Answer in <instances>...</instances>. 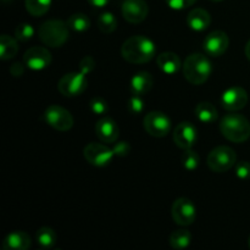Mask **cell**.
Returning a JSON list of instances; mask_svg holds the SVG:
<instances>
[{
	"mask_svg": "<svg viewBox=\"0 0 250 250\" xmlns=\"http://www.w3.org/2000/svg\"><path fill=\"white\" fill-rule=\"evenodd\" d=\"M112 150H114L115 155L117 156H126L128 155L129 151H131V146L127 142H117V143L114 144L112 146Z\"/></svg>",
	"mask_w": 250,
	"mask_h": 250,
	"instance_id": "obj_34",
	"label": "cell"
},
{
	"mask_svg": "<svg viewBox=\"0 0 250 250\" xmlns=\"http://www.w3.org/2000/svg\"><path fill=\"white\" fill-rule=\"evenodd\" d=\"M210 1H221V0H210Z\"/></svg>",
	"mask_w": 250,
	"mask_h": 250,
	"instance_id": "obj_39",
	"label": "cell"
},
{
	"mask_svg": "<svg viewBox=\"0 0 250 250\" xmlns=\"http://www.w3.org/2000/svg\"><path fill=\"white\" fill-rule=\"evenodd\" d=\"M23 62L33 71H41L48 67L51 62V54L43 46L29 48L23 55Z\"/></svg>",
	"mask_w": 250,
	"mask_h": 250,
	"instance_id": "obj_11",
	"label": "cell"
},
{
	"mask_svg": "<svg viewBox=\"0 0 250 250\" xmlns=\"http://www.w3.org/2000/svg\"><path fill=\"white\" fill-rule=\"evenodd\" d=\"M10 72H11V75L15 76V77L22 76L24 72V66L20 62H15L14 65H11V67H10Z\"/></svg>",
	"mask_w": 250,
	"mask_h": 250,
	"instance_id": "obj_35",
	"label": "cell"
},
{
	"mask_svg": "<svg viewBox=\"0 0 250 250\" xmlns=\"http://www.w3.org/2000/svg\"><path fill=\"white\" fill-rule=\"evenodd\" d=\"M98 27L100 31L105 34L112 33L117 27V20L114 16V14L106 11L103 12L99 17H98Z\"/></svg>",
	"mask_w": 250,
	"mask_h": 250,
	"instance_id": "obj_26",
	"label": "cell"
},
{
	"mask_svg": "<svg viewBox=\"0 0 250 250\" xmlns=\"http://www.w3.org/2000/svg\"><path fill=\"white\" fill-rule=\"evenodd\" d=\"M222 136L234 143H243L250 137V122L247 117L239 114H229L220 122Z\"/></svg>",
	"mask_w": 250,
	"mask_h": 250,
	"instance_id": "obj_3",
	"label": "cell"
},
{
	"mask_svg": "<svg viewBox=\"0 0 250 250\" xmlns=\"http://www.w3.org/2000/svg\"><path fill=\"white\" fill-rule=\"evenodd\" d=\"M31 247V237L23 231H14L2 241L5 250H27Z\"/></svg>",
	"mask_w": 250,
	"mask_h": 250,
	"instance_id": "obj_19",
	"label": "cell"
},
{
	"mask_svg": "<svg viewBox=\"0 0 250 250\" xmlns=\"http://www.w3.org/2000/svg\"><path fill=\"white\" fill-rule=\"evenodd\" d=\"M211 72V62L208 59V56L200 53L190 54L183 63V75L190 84H203L209 80Z\"/></svg>",
	"mask_w": 250,
	"mask_h": 250,
	"instance_id": "obj_2",
	"label": "cell"
},
{
	"mask_svg": "<svg viewBox=\"0 0 250 250\" xmlns=\"http://www.w3.org/2000/svg\"><path fill=\"white\" fill-rule=\"evenodd\" d=\"M200 158L195 151H193L192 149H187L185 150L182 155V165L186 170L188 171H194L197 170L198 166H199Z\"/></svg>",
	"mask_w": 250,
	"mask_h": 250,
	"instance_id": "obj_28",
	"label": "cell"
},
{
	"mask_svg": "<svg viewBox=\"0 0 250 250\" xmlns=\"http://www.w3.org/2000/svg\"><path fill=\"white\" fill-rule=\"evenodd\" d=\"M67 24L71 29L76 32H85L89 29L90 21L84 14H73L68 17Z\"/></svg>",
	"mask_w": 250,
	"mask_h": 250,
	"instance_id": "obj_27",
	"label": "cell"
},
{
	"mask_svg": "<svg viewBox=\"0 0 250 250\" xmlns=\"http://www.w3.org/2000/svg\"><path fill=\"white\" fill-rule=\"evenodd\" d=\"M89 109L93 114L102 116V115H105L109 111V105H107V103L103 98L95 97L90 100Z\"/></svg>",
	"mask_w": 250,
	"mask_h": 250,
	"instance_id": "obj_31",
	"label": "cell"
},
{
	"mask_svg": "<svg viewBox=\"0 0 250 250\" xmlns=\"http://www.w3.org/2000/svg\"><path fill=\"white\" fill-rule=\"evenodd\" d=\"M221 103L227 111H238L248 104V93L242 87H231L222 93Z\"/></svg>",
	"mask_w": 250,
	"mask_h": 250,
	"instance_id": "obj_12",
	"label": "cell"
},
{
	"mask_svg": "<svg viewBox=\"0 0 250 250\" xmlns=\"http://www.w3.org/2000/svg\"><path fill=\"white\" fill-rule=\"evenodd\" d=\"M173 142L178 148L192 149L197 142V128L190 122H181L173 132Z\"/></svg>",
	"mask_w": 250,
	"mask_h": 250,
	"instance_id": "obj_14",
	"label": "cell"
},
{
	"mask_svg": "<svg viewBox=\"0 0 250 250\" xmlns=\"http://www.w3.org/2000/svg\"><path fill=\"white\" fill-rule=\"evenodd\" d=\"M87 1L94 7H104L109 4L110 0H87Z\"/></svg>",
	"mask_w": 250,
	"mask_h": 250,
	"instance_id": "obj_36",
	"label": "cell"
},
{
	"mask_svg": "<svg viewBox=\"0 0 250 250\" xmlns=\"http://www.w3.org/2000/svg\"><path fill=\"white\" fill-rule=\"evenodd\" d=\"M229 45V37L222 31H214L204 39V50L210 56H221Z\"/></svg>",
	"mask_w": 250,
	"mask_h": 250,
	"instance_id": "obj_15",
	"label": "cell"
},
{
	"mask_svg": "<svg viewBox=\"0 0 250 250\" xmlns=\"http://www.w3.org/2000/svg\"><path fill=\"white\" fill-rule=\"evenodd\" d=\"M168 242H170V246L172 249L183 250L189 247L190 242H192V236H190V233L188 231L180 229H176V231H173L171 233Z\"/></svg>",
	"mask_w": 250,
	"mask_h": 250,
	"instance_id": "obj_23",
	"label": "cell"
},
{
	"mask_svg": "<svg viewBox=\"0 0 250 250\" xmlns=\"http://www.w3.org/2000/svg\"><path fill=\"white\" fill-rule=\"evenodd\" d=\"M127 109L132 115L142 114L144 110V102L142 99V95L132 94L127 102Z\"/></svg>",
	"mask_w": 250,
	"mask_h": 250,
	"instance_id": "obj_29",
	"label": "cell"
},
{
	"mask_svg": "<svg viewBox=\"0 0 250 250\" xmlns=\"http://www.w3.org/2000/svg\"><path fill=\"white\" fill-rule=\"evenodd\" d=\"M83 155H84L85 160L93 166L97 167H103L111 163L114 159L115 153L112 148H109L107 146L102 143H90L85 146L84 150H83Z\"/></svg>",
	"mask_w": 250,
	"mask_h": 250,
	"instance_id": "obj_10",
	"label": "cell"
},
{
	"mask_svg": "<svg viewBox=\"0 0 250 250\" xmlns=\"http://www.w3.org/2000/svg\"><path fill=\"white\" fill-rule=\"evenodd\" d=\"M2 1H5V2H9V1H12V0H2Z\"/></svg>",
	"mask_w": 250,
	"mask_h": 250,
	"instance_id": "obj_38",
	"label": "cell"
},
{
	"mask_svg": "<svg viewBox=\"0 0 250 250\" xmlns=\"http://www.w3.org/2000/svg\"><path fill=\"white\" fill-rule=\"evenodd\" d=\"M211 23V16L204 9H193L187 16V24L190 29L195 32H203Z\"/></svg>",
	"mask_w": 250,
	"mask_h": 250,
	"instance_id": "obj_18",
	"label": "cell"
},
{
	"mask_svg": "<svg viewBox=\"0 0 250 250\" xmlns=\"http://www.w3.org/2000/svg\"><path fill=\"white\" fill-rule=\"evenodd\" d=\"M148 4L146 0H125L122 4V16L129 23H141L148 16Z\"/></svg>",
	"mask_w": 250,
	"mask_h": 250,
	"instance_id": "obj_13",
	"label": "cell"
},
{
	"mask_svg": "<svg viewBox=\"0 0 250 250\" xmlns=\"http://www.w3.org/2000/svg\"><path fill=\"white\" fill-rule=\"evenodd\" d=\"M56 233L50 227H42L37 232V242L43 249H50L56 243Z\"/></svg>",
	"mask_w": 250,
	"mask_h": 250,
	"instance_id": "obj_25",
	"label": "cell"
},
{
	"mask_svg": "<svg viewBox=\"0 0 250 250\" xmlns=\"http://www.w3.org/2000/svg\"><path fill=\"white\" fill-rule=\"evenodd\" d=\"M249 248H250V237H249Z\"/></svg>",
	"mask_w": 250,
	"mask_h": 250,
	"instance_id": "obj_40",
	"label": "cell"
},
{
	"mask_svg": "<svg viewBox=\"0 0 250 250\" xmlns=\"http://www.w3.org/2000/svg\"><path fill=\"white\" fill-rule=\"evenodd\" d=\"M173 221L180 226H189L195 221L197 208L188 198H178L173 202L171 209Z\"/></svg>",
	"mask_w": 250,
	"mask_h": 250,
	"instance_id": "obj_9",
	"label": "cell"
},
{
	"mask_svg": "<svg viewBox=\"0 0 250 250\" xmlns=\"http://www.w3.org/2000/svg\"><path fill=\"white\" fill-rule=\"evenodd\" d=\"M95 133L103 143H115L119 138V127L110 117H103L95 125Z\"/></svg>",
	"mask_w": 250,
	"mask_h": 250,
	"instance_id": "obj_16",
	"label": "cell"
},
{
	"mask_svg": "<svg viewBox=\"0 0 250 250\" xmlns=\"http://www.w3.org/2000/svg\"><path fill=\"white\" fill-rule=\"evenodd\" d=\"M17 51H19V45H17L16 39L7 34H2L0 37V59L10 60V59L15 58Z\"/></svg>",
	"mask_w": 250,
	"mask_h": 250,
	"instance_id": "obj_22",
	"label": "cell"
},
{
	"mask_svg": "<svg viewBox=\"0 0 250 250\" xmlns=\"http://www.w3.org/2000/svg\"><path fill=\"white\" fill-rule=\"evenodd\" d=\"M153 77L146 71H141V72L136 73L132 77L131 83H129V89H131L132 94L137 95H146L150 92L153 88Z\"/></svg>",
	"mask_w": 250,
	"mask_h": 250,
	"instance_id": "obj_17",
	"label": "cell"
},
{
	"mask_svg": "<svg viewBox=\"0 0 250 250\" xmlns=\"http://www.w3.org/2000/svg\"><path fill=\"white\" fill-rule=\"evenodd\" d=\"M44 120L49 126L60 132H66L73 127V117L68 110L59 105H50L44 111Z\"/></svg>",
	"mask_w": 250,
	"mask_h": 250,
	"instance_id": "obj_7",
	"label": "cell"
},
{
	"mask_svg": "<svg viewBox=\"0 0 250 250\" xmlns=\"http://www.w3.org/2000/svg\"><path fill=\"white\" fill-rule=\"evenodd\" d=\"M246 55H247V58H248V60L250 61V41L247 43V45H246Z\"/></svg>",
	"mask_w": 250,
	"mask_h": 250,
	"instance_id": "obj_37",
	"label": "cell"
},
{
	"mask_svg": "<svg viewBox=\"0 0 250 250\" xmlns=\"http://www.w3.org/2000/svg\"><path fill=\"white\" fill-rule=\"evenodd\" d=\"M15 36L17 41L27 42L34 36V29L29 23H21L15 29Z\"/></svg>",
	"mask_w": 250,
	"mask_h": 250,
	"instance_id": "obj_30",
	"label": "cell"
},
{
	"mask_svg": "<svg viewBox=\"0 0 250 250\" xmlns=\"http://www.w3.org/2000/svg\"><path fill=\"white\" fill-rule=\"evenodd\" d=\"M156 54V45L150 38L133 36L127 39L121 46V55L131 63L149 62Z\"/></svg>",
	"mask_w": 250,
	"mask_h": 250,
	"instance_id": "obj_1",
	"label": "cell"
},
{
	"mask_svg": "<svg viewBox=\"0 0 250 250\" xmlns=\"http://www.w3.org/2000/svg\"><path fill=\"white\" fill-rule=\"evenodd\" d=\"M166 4L173 10H185L192 6L197 0H165Z\"/></svg>",
	"mask_w": 250,
	"mask_h": 250,
	"instance_id": "obj_33",
	"label": "cell"
},
{
	"mask_svg": "<svg viewBox=\"0 0 250 250\" xmlns=\"http://www.w3.org/2000/svg\"><path fill=\"white\" fill-rule=\"evenodd\" d=\"M195 116L203 124H212L217 120V110L211 103H199L195 107Z\"/></svg>",
	"mask_w": 250,
	"mask_h": 250,
	"instance_id": "obj_21",
	"label": "cell"
},
{
	"mask_svg": "<svg viewBox=\"0 0 250 250\" xmlns=\"http://www.w3.org/2000/svg\"><path fill=\"white\" fill-rule=\"evenodd\" d=\"M144 129L146 133L156 138L167 136L171 131V121L164 112L151 111L144 116Z\"/></svg>",
	"mask_w": 250,
	"mask_h": 250,
	"instance_id": "obj_8",
	"label": "cell"
},
{
	"mask_svg": "<svg viewBox=\"0 0 250 250\" xmlns=\"http://www.w3.org/2000/svg\"><path fill=\"white\" fill-rule=\"evenodd\" d=\"M237 155L229 146H220L212 149L208 155V166L214 172L221 173L231 170L236 165Z\"/></svg>",
	"mask_w": 250,
	"mask_h": 250,
	"instance_id": "obj_5",
	"label": "cell"
},
{
	"mask_svg": "<svg viewBox=\"0 0 250 250\" xmlns=\"http://www.w3.org/2000/svg\"><path fill=\"white\" fill-rule=\"evenodd\" d=\"M26 10L34 17L45 15L51 6V0H24Z\"/></svg>",
	"mask_w": 250,
	"mask_h": 250,
	"instance_id": "obj_24",
	"label": "cell"
},
{
	"mask_svg": "<svg viewBox=\"0 0 250 250\" xmlns=\"http://www.w3.org/2000/svg\"><path fill=\"white\" fill-rule=\"evenodd\" d=\"M156 63H158L159 68L166 75H175L176 72L180 71L181 66H182L177 54L171 53V51L160 54L156 58Z\"/></svg>",
	"mask_w": 250,
	"mask_h": 250,
	"instance_id": "obj_20",
	"label": "cell"
},
{
	"mask_svg": "<svg viewBox=\"0 0 250 250\" xmlns=\"http://www.w3.org/2000/svg\"><path fill=\"white\" fill-rule=\"evenodd\" d=\"M236 175L241 180L250 178V163L249 161H241L236 164Z\"/></svg>",
	"mask_w": 250,
	"mask_h": 250,
	"instance_id": "obj_32",
	"label": "cell"
},
{
	"mask_svg": "<svg viewBox=\"0 0 250 250\" xmlns=\"http://www.w3.org/2000/svg\"><path fill=\"white\" fill-rule=\"evenodd\" d=\"M87 75L88 73L83 70L80 72L66 73L58 83L59 92L65 97H76L82 94L88 87Z\"/></svg>",
	"mask_w": 250,
	"mask_h": 250,
	"instance_id": "obj_6",
	"label": "cell"
},
{
	"mask_svg": "<svg viewBox=\"0 0 250 250\" xmlns=\"http://www.w3.org/2000/svg\"><path fill=\"white\" fill-rule=\"evenodd\" d=\"M68 24L61 20H49L39 27V39L50 48L62 46L68 39Z\"/></svg>",
	"mask_w": 250,
	"mask_h": 250,
	"instance_id": "obj_4",
	"label": "cell"
}]
</instances>
